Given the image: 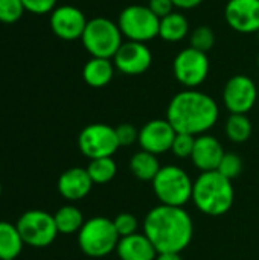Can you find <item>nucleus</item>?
I'll return each mask as SVG.
<instances>
[{"mask_svg": "<svg viewBox=\"0 0 259 260\" xmlns=\"http://www.w3.org/2000/svg\"><path fill=\"white\" fill-rule=\"evenodd\" d=\"M220 117L217 101L198 88H185L172 96L166 108V120L177 133L202 136L215 126Z\"/></svg>", "mask_w": 259, "mask_h": 260, "instance_id": "1", "label": "nucleus"}, {"mask_svg": "<svg viewBox=\"0 0 259 260\" xmlns=\"http://www.w3.org/2000/svg\"><path fill=\"white\" fill-rule=\"evenodd\" d=\"M189 46L200 52H205V53L212 50V47L215 46L214 29L206 24H202V26H197L195 29H192L189 34Z\"/></svg>", "mask_w": 259, "mask_h": 260, "instance_id": "26", "label": "nucleus"}, {"mask_svg": "<svg viewBox=\"0 0 259 260\" xmlns=\"http://www.w3.org/2000/svg\"><path fill=\"white\" fill-rule=\"evenodd\" d=\"M143 233L157 253H182L194 236V222L183 207L159 204L143 219Z\"/></svg>", "mask_w": 259, "mask_h": 260, "instance_id": "2", "label": "nucleus"}, {"mask_svg": "<svg viewBox=\"0 0 259 260\" xmlns=\"http://www.w3.org/2000/svg\"><path fill=\"white\" fill-rule=\"evenodd\" d=\"M147 6H148L159 18L166 17L168 14H171V12L176 9L171 0H148Z\"/></svg>", "mask_w": 259, "mask_h": 260, "instance_id": "33", "label": "nucleus"}, {"mask_svg": "<svg viewBox=\"0 0 259 260\" xmlns=\"http://www.w3.org/2000/svg\"><path fill=\"white\" fill-rule=\"evenodd\" d=\"M224 20L238 34H256L259 30V0H227Z\"/></svg>", "mask_w": 259, "mask_h": 260, "instance_id": "15", "label": "nucleus"}, {"mask_svg": "<svg viewBox=\"0 0 259 260\" xmlns=\"http://www.w3.org/2000/svg\"><path fill=\"white\" fill-rule=\"evenodd\" d=\"M160 163L157 155L147 152V151H139L131 155L130 158V171L131 174L142 181H153L154 177L160 171Z\"/></svg>", "mask_w": 259, "mask_h": 260, "instance_id": "22", "label": "nucleus"}, {"mask_svg": "<svg viewBox=\"0 0 259 260\" xmlns=\"http://www.w3.org/2000/svg\"><path fill=\"white\" fill-rule=\"evenodd\" d=\"M78 148L90 160L113 157L121 148L116 129L107 123H90L78 136Z\"/></svg>", "mask_w": 259, "mask_h": 260, "instance_id": "10", "label": "nucleus"}, {"mask_svg": "<svg viewBox=\"0 0 259 260\" xmlns=\"http://www.w3.org/2000/svg\"><path fill=\"white\" fill-rule=\"evenodd\" d=\"M49 15V24L53 35L64 41L81 40L89 20L79 8L73 5H61Z\"/></svg>", "mask_w": 259, "mask_h": 260, "instance_id": "13", "label": "nucleus"}, {"mask_svg": "<svg viewBox=\"0 0 259 260\" xmlns=\"http://www.w3.org/2000/svg\"><path fill=\"white\" fill-rule=\"evenodd\" d=\"M194 145H195V136L177 133L176 139L172 142L171 151L179 158H191L192 151H194Z\"/></svg>", "mask_w": 259, "mask_h": 260, "instance_id": "29", "label": "nucleus"}, {"mask_svg": "<svg viewBox=\"0 0 259 260\" xmlns=\"http://www.w3.org/2000/svg\"><path fill=\"white\" fill-rule=\"evenodd\" d=\"M156 260H183L182 253H159Z\"/></svg>", "mask_w": 259, "mask_h": 260, "instance_id": "35", "label": "nucleus"}, {"mask_svg": "<svg viewBox=\"0 0 259 260\" xmlns=\"http://www.w3.org/2000/svg\"><path fill=\"white\" fill-rule=\"evenodd\" d=\"M119 260H156L157 250L145 233H134L121 238L116 247Z\"/></svg>", "mask_w": 259, "mask_h": 260, "instance_id": "18", "label": "nucleus"}, {"mask_svg": "<svg viewBox=\"0 0 259 260\" xmlns=\"http://www.w3.org/2000/svg\"><path fill=\"white\" fill-rule=\"evenodd\" d=\"M221 175H224L229 180H235L241 175L243 172V160L238 154L234 152H226L224 157L221 158V163L217 169Z\"/></svg>", "mask_w": 259, "mask_h": 260, "instance_id": "28", "label": "nucleus"}, {"mask_svg": "<svg viewBox=\"0 0 259 260\" xmlns=\"http://www.w3.org/2000/svg\"><path fill=\"white\" fill-rule=\"evenodd\" d=\"M15 225L20 232L24 245H31L34 248H46L58 236V229L53 215L44 210L35 209L24 212L18 218Z\"/></svg>", "mask_w": 259, "mask_h": 260, "instance_id": "9", "label": "nucleus"}, {"mask_svg": "<svg viewBox=\"0 0 259 260\" xmlns=\"http://www.w3.org/2000/svg\"><path fill=\"white\" fill-rule=\"evenodd\" d=\"M116 72L127 76H139L150 70L153 64V52L147 43L124 41L113 56Z\"/></svg>", "mask_w": 259, "mask_h": 260, "instance_id": "12", "label": "nucleus"}, {"mask_svg": "<svg viewBox=\"0 0 259 260\" xmlns=\"http://www.w3.org/2000/svg\"><path fill=\"white\" fill-rule=\"evenodd\" d=\"M26 12L21 0H0V23H17Z\"/></svg>", "mask_w": 259, "mask_h": 260, "instance_id": "27", "label": "nucleus"}, {"mask_svg": "<svg viewBox=\"0 0 259 260\" xmlns=\"http://www.w3.org/2000/svg\"><path fill=\"white\" fill-rule=\"evenodd\" d=\"M256 61H258V67H259V55H258V59H256Z\"/></svg>", "mask_w": 259, "mask_h": 260, "instance_id": "38", "label": "nucleus"}, {"mask_svg": "<svg viewBox=\"0 0 259 260\" xmlns=\"http://www.w3.org/2000/svg\"><path fill=\"white\" fill-rule=\"evenodd\" d=\"M119 235L111 219L105 216H95L84 222L78 232V245L89 257H105L116 251Z\"/></svg>", "mask_w": 259, "mask_h": 260, "instance_id": "6", "label": "nucleus"}, {"mask_svg": "<svg viewBox=\"0 0 259 260\" xmlns=\"http://www.w3.org/2000/svg\"><path fill=\"white\" fill-rule=\"evenodd\" d=\"M118 26L125 40L148 43L159 37L160 18L147 5L134 3L119 12Z\"/></svg>", "mask_w": 259, "mask_h": 260, "instance_id": "7", "label": "nucleus"}, {"mask_svg": "<svg viewBox=\"0 0 259 260\" xmlns=\"http://www.w3.org/2000/svg\"><path fill=\"white\" fill-rule=\"evenodd\" d=\"M24 242L15 224L0 221V260H15L23 251Z\"/></svg>", "mask_w": 259, "mask_h": 260, "instance_id": "21", "label": "nucleus"}, {"mask_svg": "<svg viewBox=\"0 0 259 260\" xmlns=\"http://www.w3.org/2000/svg\"><path fill=\"white\" fill-rule=\"evenodd\" d=\"M235 200L232 180L221 175L218 171L202 172L194 181L192 201L194 206L208 216L226 215Z\"/></svg>", "mask_w": 259, "mask_h": 260, "instance_id": "3", "label": "nucleus"}, {"mask_svg": "<svg viewBox=\"0 0 259 260\" xmlns=\"http://www.w3.org/2000/svg\"><path fill=\"white\" fill-rule=\"evenodd\" d=\"M93 187V181L84 168H70L64 171L56 183V189L60 195L67 201H79L84 200Z\"/></svg>", "mask_w": 259, "mask_h": 260, "instance_id": "17", "label": "nucleus"}, {"mask_svg": "<svg viewBox=\"0 0 259 260\" xmlns=\"http://www.w3.org/2000/svg\"><path fill=\"white\" fill-rule=\"evenodd\" d=\"M252 122L247 114H231L226 120V137L234 143H244L252 136Z\"/></svg>", "mask_w": 259, "mask_h": 260, "instance_id": "24", "label": "nucleus"}, {"mask_svg": "<svg viewBox=\"0 0 259 260\" xmlns=\"http://www.w3.org/2000/svg\"><path fill=\"white\" fill-rule=\"evenodd\" d=\"M171 2L174 8L180 11H191V9L198 8L203 3V0H171Z\"/></svg>", "mask_w": 259, "mask_h": 260, "instance_id": "34", "label": "nucleus"}, {"mask_svg": "<svg viewBox=\"0 0 259 260\" xmlns=\"http://www.w3.org/2000/svg\"><path fill=\"white\" fill-rule=\"evenodd\" d=\"M85 169H87L93 184H107L118 174V166H116V161L113 160V157L90 160V163Z\"/></svg>", "mask_w": 259, "mask_h": 260, "instance_id": "25", "label": "nucleus"}, {"mask_svg": "<svg viewBox=\"0 0 259 260\" xmlns=\"http://www.w3.org/2000/svg\"><path fill=\"white\" fill-rule=\"evenodd\" d=\"M256 35H258V41H259V30H258V32H256Z\"/></svg>", "mask_w": 259, "mask_h": 260, "instance_id": "37", "label": "nucleus"}, {"mask_svg": "<svg viewBox=\"0 0 259 260\" xmlns=\"http://www.w3.org/2000/svg\"><path fill=\"white\" fill-rule=\"evenodd\" d=\"M0 195H2V183H0Z\"/></svg>", "mask_w": 259, "mask_h": 260, "instance_id": "36", "label": "nucleus"}, {"mask_svg": "<svg viewBox=\"0 0 259 260\" xmlns=\"http://www.w3.org/2000/svg\"><path fill=\"white\" fill-rule=\"evenodd\" d=\"M177 131L166 119H153L139 129V146L154 155L171 151Z\"/></svg>", "mask_w": 259, "mask_h": 260, "instance_id": "14", "label": "nucleus"}, {"mask_svg": "<svg viewBox=\"0 0 259 260\" xmlns=\"http://www.w3.org/2000/svg\"><path fill=\"white\" fill-rule=\"evenodd\" d=\"M114 229L119 235V238H125V236H131L134 233H137L139 229V221L133 213L124 212L119 213L114 219H113Z\"/></svg>", "mask_w": 259, "mask_h": 260, "instance_id": "30", "label": "nucleus"}, {"mask_svg": "<svg viewBox=\"0 0 259 260\" xmlns=\"http://www.w3.org/2000/svg\"><path fill=\"white\" fill-rule=\"evenodd\" d=\"M258 101V87L247 75H234L223 88V104L231 114H247Z\"/></svg>", "mask_w": 259, "mask_h": 260, "instance_id": "11", "label": "nucleus"}, {"mask_svg": "<svg viewBox=\"0 0 259 260\" xmlns=\"http://www.w3.org/2000/svg\"><path fill=\"white\" fill-rule=\"evenodd\" d=\"M211 61L208 53L194 47L182 49L172 59V75L185 88H198L209 76Z\"/></svg>", "mask_w": 259, "mask_h": 260, "instance_id": "8", "label": "nucleus"}, {"mask_svg": "<svg viewBox=\"0 0 259 260\" xmlns=\"http://www.w3.org/2000/svg\"><path fill=\"white\" fill-rule=\"evenodd\" d=\"M58 233L63 235H73L78 233L81 230V227L84 225V216L81 213V210L72 204L63 206L56 210V213L53 215Z\"/></svg>", "mask_w": 259, "mask_h": 260, "instance_id": "23", "label": "nucleus"}, {"mask_svg": "<svg viewBox=\"0 0 259 260\" xmlns=\"http://www.w3.org/2000/svg\"><path fill=\"white\" fill-rule=\"evenodd\" d=\"M81 43L90 56L113 59L124 43V35L118 26V21L107 17H95L87 21Z\"/></svg>", "mask_w": 259, "mask_h": 260, "instance_id": "4", "label": "nucleus"}, {"mask_svg": "<svg viewBox=\"0 0 259 260\" xmlns=\"http://www.w3.org/2000/svg\"><path fill=\"white\" fill-rule=\"evenodd\" d=\"M26 12L35 14V15H44L50 14L55 8L58 0H21Z\"/></svg>", "mask_w": 259, "mask_h": 260, "instance_id": "32", "label": "nucleus"}, {"mask_svg": "<svg viewBox=\"0 0 259 260\" xmlns=\"http://www.w3.org/2000/svg\"><path fill=\"white\" fill-rule=\"evenodd\" d=\"M191 34L189 20L180 11H172L166 17L160 18L159 37L166 43H180Z\"/></svg>", "mask_w": 259, "mask_h": 260, "instance_id": "20", "label": "nucleus"}, {"mask_svg": "<svg viewBox=\"0 0 259 260\" xmlns=\"http://www.w3.org/2000/svg\"><path fill=\"white\" fill-rule=\"evenodd\" d=\"M224 154L223 145L217 137L211 134H202L195 137L191 160L200 172H211L218 169Z\"/></svg>", "mask_w": 259, "mask_h": 260, "instance_id": "16", "label": "nucleus"}, {"mask_svg": "<svg viewBox=\"0 0 259 260\" xmlns=\"http://www.w3.org/2000/svg\"><path fill=\"white\" fill-rule=\"evenodd\" d=\"M116 73L113 59L107 58H90L82 67V79L92 88L107 87Z\"/></svg>", "mask_w": 259, "mask_h": 260, "instance_id": "19", "label": "nucleus"}, {"mask_svg": "<svg viewBox=\"0 0 259 260\" xmlns=\"http://www.w3.org/2000/svg\"><path fill=\"white\" fill-rule=\"evenodd\" d=\"M151 183L154 195L160 204L183 207L192 200L194 181L180 166H162Z\"/></svg>", "mask_w": 259, "mask_h": 260, "instance_id": "5", "label": "nucleus"}, {"mask_svg": "<svg viewBox=\"0 0 259 260\" xmlns=\"http://www.w3.org/2000/svg\"><path fill=\"white\" fill-rule=\"evenodd\" d=\"M114 129L121 146H131L139 140V129L133 123H121Z\"/></svg>", "mask_w": 259, "mask_h": 260, "instance_id": "31", "label": "nucleus"}]
</instances>
